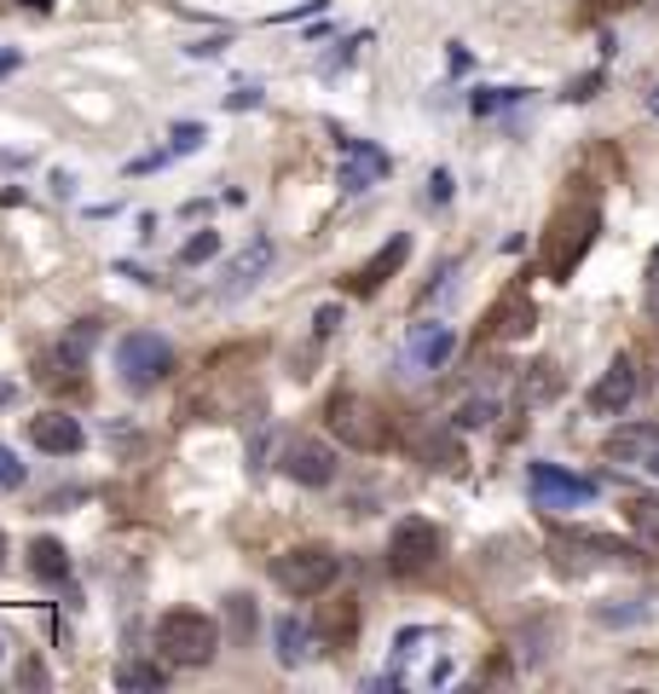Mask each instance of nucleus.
<instances>
[{"label": "nucleus", "instance_id": "nucleus-36", "mask_svg": "<svg viewBox=\"0 0 659 694\" xmlns=\"http://www.w3.org/2000/svg\"><path fill=\"white\" fill-rule=\"evenodd\" d=\"M0 169H7V174H12V169H24V157H12V151H0Z\"/></svg>", "mask_w": 659, "mask_h": 694}, {"label": "nucleus", "instance_id": "nucleus-38", "mask_svg": "<svg viewBox=\"0 0 659 694\" xmlns=\"http://www.w3.org/2000/svg\"><path fill=\"white\" fill-rule=\"evenodd\" d=\"M18 400V382H0V405H12Z\"/></svg>", "mask_w": 659, "mask_h": 694}, {"label": "nucleus", "instance_id": "nucleus-12", "mask_svg": "<svg viewBox=\"0 0 659 694\" xmlns=\"http://www.w3.org/2000/svg\"><path fill=\"white\" fill-rule=\"evenodd\" d=\"M30 440L53 458H76L81 446H88V428H81V417H70V412H41V417H30Z\"/></svg>", "mask_w": 659, "mask_h": 694}, {"label": "nucleus", "instance_id": "nucleus-5", "mask_svg": "<svg viewBox=\"0 0 659 694\" xmlns=\"http://www.w3.org/2000/svg\"><path fill=\"white\" fill-rule=\"evenodd\" d=\"M174 347L162 342L157 331H134V336H122V347H116V371H122V382L134 388V394H151V388H162L174 377Z\"/></svg>", "mask_w": 659, "mask_h": 694}, {"label": "nucleus", "instance_id": "nucleus-32", "mask_svg": "<svg viewBox=\"0 0 659 694\" xmlns=\"http://www.w3.org/2000/svg\"><path fill=\"white\" fill-rule=\"evenodd\" d=\"M643 7V0H590V18H613V12H631Z\"/></svg>", "mask_w": 659, "mask_h": 694}, {"label": "nucleus", "instance_id": "nucleus-19", "mask_svg": "<svg viewBox=\"0 0 659 694\" xmlns=\"http://www.w3.org/2000/svg\"><path fill=\"white\" fill-rule=\"evenodd\" d=\"M30 574L41 585H70V550L58 539H30Z\"/></svg>", "mask_w": 659, "mask_h": 694}, {"label": "nucleus", "instance_id": "nucleus-34", "mask_svg": "<svg viewBox=\"0 0 659 694\" xmlns=\"http://www.w3.org/2000/svg\"><path fill=\"white\" fill-rule=\"evenodd\" d=\"M648 313L659 319V255H654V273H648Z\"/></svg>", "mask_w": 659, "mask_h": 694}, {"label": "nucleus", "instance_id": "nucleus-39", "mask_svg": "<svg viewBox=\"0 0 659 694\" xmlns=\"http://www.w3.org/2000/svg\"><path fill=\"white\" fill-rule=\"evenodd\" d=\"M24 7H35V12H53V0H24Z\"/></svg>", "mask_w": 659, "mask_h": 694}, {"label": "nucleus", "instance_id": "nucleus-21", "mask_svg": "<svg viewBox=\"0 0 659 694\" xmlns=\"http://www.w3.org/2000/svg\"><path fill=\"white\" fill-rule=\"evenodd\" d=\"M162 683H169V660L162 666H146V660L116 666V689H162Z\"/></svg>", "mask_w": 659, "mask_h": 694}, {"label": "nucleus", "instance_id": "nucleus-35", "mask_svg": "<svg viewBox=\"0 0 659 694\" xmlns=\"http://www.w3.org/2000/svg\"><path fill=\"white\" fill-rule=\"evenodd\" d=\"M250 105H261V93H255V88H243V93H232V111H250Z\"/></svg>", "mask_w": 659, "mask_h": 694}, {"label": "nucleus", "instance_id": "nucleus-6", "mask_svg": "<svg viewBox=\"0 0 659 694\" xmlns=\"http://www.w3.org/2000/svg\"><path fill=\"white\" fill-rule=\"evenodd\" d=\"M440 556H446V539H440V527L423 521V516H405L394 533H388V574H400V579L428 574Z\"/></svg>", "mask_w": 659, "mask_h": 694}, {"label": "nucleus", "instance_id": "nucleus-1", "mask_svg": "<svg viewBox=\"0 0 659 694\" xmlns=\"http://www.w3.org/2000/svg\"><path fill=\"white\" fill-rule=\"evenodd\" d=\"M596 232H602V203H596V192H573L562 209L550 215V232H544V273L555 284H567L573 267L590 255Z\"/></svg>", "mask_w": 659, "mask_h": 694}, {"label": "nucleus", "instance_id": "nucleus-28", "mask_svg": "<svg viewBox=\"0 0 659 694\" xmlns=\"http://www.w3.org/2000/svg\"><path fill=\"white\" fill-rule=\"evenodd\" d=\"M0 486H7V493H18V486H24V463H18L12 446H0Z\"/></svg>", "mask_w": 659, "mask_h": 694}, {"label": "nucleus", "instance_id": "nucleus-20", "mask_svg": "<svg viewBox=\"0 0 659 694\" xmlns=\"http://www.w3.org/2000/svg\"><path fill=\"white\" fill-rule=\"evenodd\" d=\"M273 643H278V660L284 666H307V655H313V643H319V631H307L301 620H278L273 625Z\"/></svg>", "mask_w": 659, "mask_h": 694}, {"label": "nucleus", "instance_id": "nucleus-42", "mask_svg": "<svg viewBox=\"0 0 659 694\" xmlns=\"http://www.w3.org/2000/svg\"><path fill=\"white\" fill-rule=\"evenodd\" d=\"M0 567H7V533H0Z\"/></svg>", "mask_w": 659, "mask_h": 694}, {"label": "nucleus", "instance_id": "nucleus-30", "mask_svg": "<svg viewBox=\"0 0 659 694\" xmlns=\"http://www.w3.org/2000/svg\"><path fill=\"white\" fill-rule=\"evenodd\" d=\"M18 683H24V689H47V666H41V660H24V666H18Z\"/></svg>", "mask_w": 659, "mask_h": 694}, {"label": "nucleus", "instance_id": "nucleus-14", "mask_svg": "<svg viewBox=\"0 0 659 694\" xmlns=\"http://www.w3.org/2000/svg\"><path fill=\"white\" fill-rule=\"evenodd\" d=\"M405 354H411V365H417V371H440V365L458 354V331H451V324H411V342H405Z\"/></svg>", "mask_w": 659, "mask_h": 694}, {"label": "nucleus", "instance_id": "nucleus-41", "mask_svg": "<svg viewBox=\"0 0 659 694\" xmlns=\"http://www.w3.org/2000/svg\"><path fill=\"white\" fill-rule=\"evenodd\" d=\"M643 469H648V475H659V452H654V458H648V463H643Z\"/></svg>", "mask_w": 659, "mask_h": 694}, {"label": "nucleus", "instance_id": "nucleus-15", "mask_svg": "<svg viewBox=\"0 0 659 694\" xmlns=\"http://www.w3.org/2000/svg\"><path fill=\"white\" fill-rule=\"evenodd\" d=\"M405 255H411V238H405V232H400V238H388L382 250L370 255V261H365V267H359L354 278H347V290H354V296H377L382 284L394 278L400 267H405Z\"/></svg>", "mask_w": 659, "mask_h": 694}, {"label": "nucleus", "instance_id": "nucleus-3", "mask_svg": "<svg viewBox=\"0 0 659 694\" xmlns=\"http://www.w3.org/2000/svg\"><path fill=\"white\" fill-rule=\"evenodd\" d=\"M324 428H330L342 446H354V452H388V440H394V428H388L382 405L365 400V394H330Z\"/></svg>", "mask_w": 659, "mask_h": 694}, {"label": "nucleus", "instance_id": "nucleus-7", "mask_svg": "<svg viewBox=\"0 0 659 694\" xmlns=\"http://www.w3.org/2000/svg\"><path fill=\"white\" fill-rule=\"evenodd\" d=\"M266 273H273V238H250V243H243V250L220 267L215 301H238V296H250Z\"/></svg>", "mask_w": 659, "mask_h": 694}, {"label": "nucleus", "instance_id": "nucleus-25", "mask_svg": "<svg viewBox=\"0 0 659 694\" xmlns=\"http://www.w3.org/2000/svg\"><path fill=\"white\" fill-rule=\"evenodd\" d=\"M648 620V602H620V608H596V625H643Z\"/></svg>", "mask_w": 659, "mask_h": 694}, {"label": "nucleus", "instance_id": "nucleus-24", "mask_svg": "<svg viewBox=\"0 0 659 694\" xmlns=\"http://www.w3.org/2000/svg\"><path fill=\"white\" fill-rule=\"evenodd\" d=\"M215 255H220V232H197L180 250V267H203V261H215Z\"/></svg>", "mask_w": 659, "mask_h": 694}, {"label": "nucleus", "instance_id": "nucleus-11", "mask_svg": "<svg viewBox=\"0 0 659 694\" xmlns=\"http://www.w3.org/2000/svg\"><path fill=\"white\" fill-rule=\"evenodd\" d=\"M631 400H636V359L620 354V359L602 371V382L590 388V412H596V417H620Z\"/></svg>", "mask_w": 659, "mask_h": 694}, {"label": "nucleus", "instance_id": "nucleus-10", "mask_svg": "<svg viewBox=\"0 0 659 694\" xmlns=\"http://www.w3.org/2000/svg\"><path fill=\"white\" fill-rule=\"evenodd\" d=\"M532 324H539V313H532L527 284H509V290L498 296V308L486 313V336L492 342H521V336H532Z\"/></svg>", "mask_w": 659, "mask_h": 694}, {"label": "nucleus", "instance_id": "nucleus-8", "mask_svg": "<svg viewBox=\"0 0 659 694\" xmlns=\"http://www.w3.org/2000/svg\"><path fill=\"white\" fill-rule=\"evenodd\" d=\"M532 498H539V509H579L596 498V481L590 475H567V469L555 463H532Z\"/></svg>", "mask_w": 659, "mask_h": 694}, {"label": "nucleus", "instance_id": "nucleus-22", "mask_svg": "<svg viewBox=\"0 0 659 694\" xmlns=\"http://www.w3.org/2000/svg\"><path fill=\"white\" fill-rule=\"evenodd\" d=\"M625 516H631V527H636L648 544H659V498H631Z\"/></svg>", "mask_w": 659, "mask_h": 694}, {"label": "nucleus", "instance_id": "nucleus-16", "mask_svg": "<svg viewBox=\"0 0 659 694\" xmlns=\"http://www.w3.org/2000/svg\"><path fill=\"white\" fill-rule=\"evenodd\" d=\"M319 648H354L359 637V597H330L319 602Z\"/></svg>", "mask_w": 659, "mask_h": 694}, {"label": "nucleus", "instance_id": "nucleus-43", "mask_svg": "<svg viewBox=\"0 0 659 694\" xmlns=\"http://www.w3.org/2000/svg\"><path fill=\"white\" fill-rule=\"evenodd\" d=\"M0 655H7V631H0Z\"/></svg>", "mask_w": 659, "mask_h": 694}, {"label": "nucleus", "instance_id": "nucleus-37", "mask_svg": "<svg viewBox=\"0 0 659 694\" xmlns=\"http://www.w3.org/2000/svg\"><path fill=\"white\" fill-rule=\"evenodd\" d=\"M18 70V53H0V76H12Z\"/></svg>", "mask_w": 659, "mask_h": 694}, {"label": "nucleus", "instance_id": "nucleus-23", "mask_svg": "<svg viewBox=\"0 0 659 694\" xmlns=\"http://www.w3.org/2000/svg\"><path fill=\"white\" fill-rule=\"evenodd\" d=\"M203 139H209V134H203V122H174V128H169V151L192 157V151H203Z\"/></svg>", "mask_w": 659, "mask_h": 694}, {"label": "nucleus", "instance_id": "nucleus-40", "mask_svg": "<svg viewBox=\"0 0 659 694\" xmlns=\"http://www.w3.org/2000/svg\"><path fill=\"white\" fill-rule=\"evenodd\" d=\"M648 111H654V116H659V88H654V93H648Z\"/></svg>", "mask_w": 659, "mask_h": 694}, {"label": "nucleus", "instance_id": "nucleus-13", "mask_svg": "<svg viewBox=\"0 0 659 694\" xmlns=\"http://www.w3.org/2000/svg\"><path fill=\"white\" fill-rule=\"evenodd\" d=\"M388 174V151H377V146H365V139H347V146H342V192H370V186H377V180Z\"/></svg>", "mask_w": 659, "mask_h": 694}, {"label": "nucleus", "instance_id": "nucleus-31", "mask_svg": "<svg viewBox=\"0 0 659 694\" xmlns=\"http://www.w3.org/2000/svg\"><path fill=\"white\" fill-rule=\"evenodd\" d=\"M336 324H342V308L330 301V308H319V313H313V336H330Z\"/></svg>", "mask_w": 659, "mask_h": 694}, {"label": "nucleus", "instance_id": "nucleus-17", "mask_svg": "<svg viewBox=\"0 0 659 694\" xmlns=\"http://www.w3.org/2000/svg\"><path fill=\"white\" fill-rule=\"evenodd\" d=\"M411 446H417V458H423L428 469H463L458 423H423L417 435H411Z\"/></svg>", "mask_w": 659, "mask_h": 694}, {"label": "nucleus", "instance_id": "nucleus-4", "mask_svg": "<svg viewBox=\"0 0 659 694\" xmlns=\"http://www.w3.org/2000/svg\"><path fill=\"white\" fill-rule=\"evenodd\" d=\"M342 579V556L330 544H296L273 562V585L284 597H324Z\"/></svg>", "mask_w": 659, "mask_h": 694}, {"label": "nucleus", "instance_id": "nucleus-33", "mask_svg": "<svg viewBox=\"0 0 659 694\" xmlns=\"http://www.w3.org/2000/svg\"><path fill=\"white\" fill-rule=\"evenodd\" d=\"M428 197H435V203H446V197H451V174H446V169H440L435 180H428Z\"/></svg>", "mask_w": 659, "mask_h": 694}, {"label": "nucleus", "instance_id": "nucleus-29", "mask_svg": "<svg viewBox=\"0 0 659 694\" xmlns=\"http://www.w3.org/2000/svg\"><path fill=\"white\" fill-rule=\"evenodd\" d=\"M509 99H521V93H515V88H481V93H475V111L492 116L498 105H509Z\"/></svg>", "mask_w": 659, "mask_h": 694}, {"label": "nucleus", "instance_id": "nucleus-9", "mask_svg": "<svg viewBox=\"0 0 659 694\" xmlns=\"http://www.w3.org/2000/svg\"><path fill=\"white\" fill-rule=\"evenodd\" d=\"M284 475H290L296 486H330L336 481V452H330L324 440L301 435V440L284 446Z\"/></svg>", "mask_w": 659, "mask_h": 694}, {"label": "nucleus", "instance_id": "nucleus-18", "mask_svg": "<svg viewBox=\"0 0 659 694\" xmlns=\"http://www.w3.org/2000/svg\"><path fill=\"white\" fill-rule=\"evenodd\" d=\"M659 452V423H625L608 435V458L613 463H648Z\"/></svg>", "mask_w": 659, "mask_h": 694}, {"label": "nucleus", "instance_id": "nucleus-26", "mask_svg": "<svg viewBox=\"0 0 659 694\" xmlns=\"http://www.w3.org/2000/svg\"><path fill=\"white\" fill-rule=\"evenodd\" d=\"M226 608H232V643H250L255 637V602L250 597H226Z\"/></svg>", "mask_w": 659, "mask_h": 694}, {"label": "nucleus", "instance_id": "nucleus-2", "mask_svg": "<svg viewBox=\"0 0 659 694\" xmlns=\"http://www.w3.org/2000/svg\"><path fill=\"white\" fill-rule=\"evenodd\" d=\"M157 655L169 660V666H185V671L209 666V660L220 655V625H215L209 614L174 608V614L157 620Z\"/></svg>", "mask_w": 659, "mask_h": 694}, {"label": "nucleus", "instance_id": "nucleus-27", "mask_svg": "<svg viewBox=\"0 0 659 694\" xmlns=\"http://www.w3.org/2000/svg\"><path fill=\"white\" fill-rule=\"evenodd\" d=\"M492 417H498V405H492V400H469V405H463V412L451 417V423H458V428H486Z\"/></svg>", "mask_w": 659, "mask_h": 694}]
</instances>
